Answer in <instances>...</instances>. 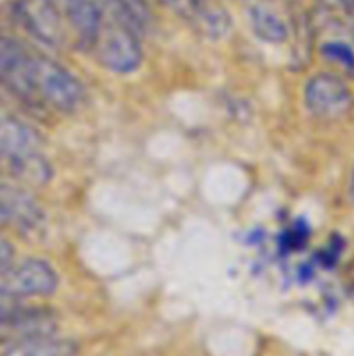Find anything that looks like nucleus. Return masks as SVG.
I'll list each match as a JSON object with an SVG mask.
<instances>
[{"mask_svg": "<svg viewBox=\"0 0 354 356\" xmlns=\"http://www.w3.org/2000/svg\"><path fill=\"white\" fill-rule=\"evenodd\" d=\"M58 330V316L51 308L24 302L19 312L0 323V348L31 337L52 336Z\"/></svg>", "mask_w": 354, "mask_h": 356, "instance_id": "6e6552de", "label": "nucleus"}, {"mask_svg": "<svg viewBox=\"0 0 354 356\" xmlns=\"http://www.w3.org/2000/svg\"><path fill=\"white\" fill-rule=\"evenodd\" d=\"M16 259V243L10 240V236H7L6 233L0 232V273H3V271H6Z\"/></svg>", "mask_w": 354, "mask_h": 356, "instance_id": "ddd939ff", "label": "nucleus"}, {"mask_svg": "<svg viewBox=\"0 0 354 356\" xmlns=\"http://www.w3.org/2000/svg\"><path fill=\"white\" fill-rule=\"evenodd\" d=\"M305 104L309 111L319 118H339L353 106V94L349 87L337 75L318 73L305 86Z\"/></svg>", "mask_w": 354, "mask_h": 356, "instance_id": "0eeeda50", "label": "nucleus"}, {"mask_svg": "<svg viewBox=\"0 0 354 356\" xmlns=\"http://www.w3.org/2000/svg\"><path fill=\"white\" fill-rule=\"evenodd\" d=\"M0 174L37 186L51 179V167L44 156V138L37 127L0 104Z\"/></svg>", "mask_w": 354, "mask_h": 356, "instance_id": "7ed1b4c3", "label": "nucleus"}, {"mask_svg": "<svg viewBox=\"0 0 354 356\" xmlns=\"http://www.w3.org/2000/svg\"><path fill=\"white\" fill-rule=\"evenodd\" d=\"M12 17L17 26L51 47H61L68 44L66 16L56 0H14Z\"/></svg>", "mask_w": 354, "mask_h": 356, "instance_id": "20e7f679", "label": "nucleus"}, {"mask_svg": "<svg viewBox=\"0 0 354 356\" xmlns=\"http://www.w3.org/2000/svg\"><path fill=\"white\" fill-rule=\"evenodd\" d=\"M0 92L40 111H71L83 89L75 75L24 38L0 33Z\"/></svg>", "mask_w": 354, "mask_h": 356, "instance_id": "f257e3e1", "label": "nucleus"}, {"mask_svg": "<svg viewBox=\"0 0 354 356\" xmlns=\"http://www.w3.org/2000/svg\"><path fill=\"white\" fill-rule=\"evenodd\" d=\"M78 346L69 339H59L52 336L31 337L2 348L0 356H76Z\"/></svg>", "mask_w": 354, "mask_h": 356, "instance_id": "9d476101", "label": "nucleus"}, {"mask_svg": "<svg viewBox=\"0 0 354 356\" xmlns=\"http://www.w3.org/2000/svg\"><path fill=\"white\" fill-rule=\"evenodd\" d=\"M59 278L49 261L40 257H26L14 261L0 273V287L19 301L49 298L56 292Z\"/></svg>", "mask_w": 354, "mask_h": 356, "instance_id": "39448f33", "label": "nucleus"}, {"mask_svg": "<svg viewBox=\"0 0 354 356\" xmlns=\"http://www.w3.org/2000/svg\"><path fill=\"white\" fill-rule=\"evenodd\" d=\"M321 52L326 58L333 59V61L340 63L346 68H354V51L344 42H326L321 47Z\"/></svg>", "mask_w": 354, "mask_h": 356, "instance_id": "f8f14e48", "label": "nucleus"}, {"mask_svg": "<svg viewBox=\"0 0 354 356\" xmlns=\"http://www.w3.org/2000/svg\"><path fill=\"white\" fill-rule=\"evenodd\" d=\"M351 198L354 202V172H353V181H351Z\"/></svg>", "mask_w": 354, "mask_h": 356, "instance_id": "2eb2a0df", "label": "nucleus"}, {"mask_svg": "<svg viewBox=\"0 0 354 356\" xmlns=\"http://www.w3.org/2000/svg\"><path fill=\"white\" fill-rule=\"evenodd\" d=\"M250 17H252V26L255 30L257 37L262 38L264 42H269V44L285 42L288 35L287 24L273 10L267 9V7L257 6L250 10Z\"/></svg>", "mask_w": 354, "mask_h": 356, "instance_id": "9b49d317", "label": "nucleus"}, {"mask_svg": "<svg viewBox=\"0 0 354 356\" xmlns=\"http://www.w3.org/2000/svg\"><path fill=\"white\" fill-rule=\"evenodd\" d=\"M163 3L210 38L224 37L231 28V17L221 0H165Z\"/></svg>", "mask_w": 354, "mask_h": 356, "instance_id": "1a4fd4ad", "label": "nucleus"}, {"mask_svg": "<svg viewBox=\"0 0 354 356\" xmlns=\"http://www.w3.org/2000/svg\"><path fill=\"white\" fill-rule=\"evenodd\" d=\"M24 302L26 301H19V299L12 298L9 292H6L0 287V323L6 322V320L10 318L12 315H16Z\"/></svg>", "mask_w": 354, "mask_h": 356, "instance_id": "4468645a", "label": "nucleus"}, {"mask_svg": "<svg viewBox=\"0 0 354 356\" xmlns=\"http://www.w3.org/2000/svg\"><path fill=\"white\" fill-rule=\"evenodd\" d=\"M139 2H156V3H162L163 6V0H139Z\"/></svg>", "mask_w": 354, "mask_h": 356, "instance_id": "dca6fc26", "label": "nucleus"}, {"mask_svg": "<svg viewBox=\"0 0 354 356\" xmlns=\"http://www.w3.org/2000/svg\"><path fill=\"white\" fill-rule=\"evenodd\" d=\"M0 176H2V174H0Z\"/></svg>", "mask_w": 354, "mask_h": 356, "instance_id": "f3484780", "label": "nucleus"}, {"mask_svg": "<svg viewBox=\"0 0 354 356\" xmlns=\"http://www.w3.org/2000/svg\"><path fill=\"white\" fill-rule=\"evenodd\" d=\"M44 211L24 184L0 176V232L30 235L40 228Z\"/></svg>", "mask_w": 354, "mask_h": 356, "instance_id": "423d86ee", "label": "nucleus"}, {"mask_svg": "<svg viewBox=\"0 0 354 356\" xmlns=\"http://www.w3.org/2000/svg\"><path fill=\"white\" fill-rule=\"evenodd\" d=\"M137 14L127 0H94V19L83 40L99 65L115 73H130L142 61Z\"/></svg>", "mask_w": 354, "mask_h": 356, "instance_id": "f03ea898", "label": "nucleus"}]
</instances>
